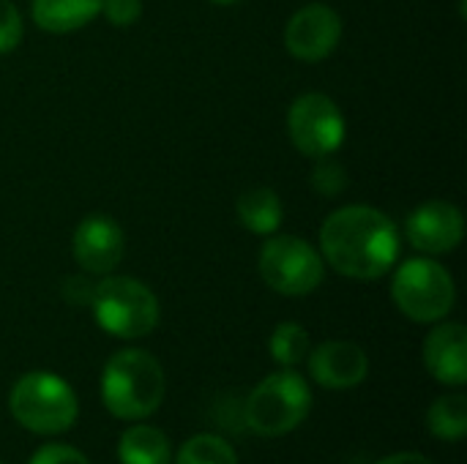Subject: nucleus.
<instances>
[{
  "instance_id": "1",
  "label": "nucleus",
  "mask_w": 467,
  "mask_h": 464,
  "mask_svg": "<svg viewBox=\"0 0 467 464\" xmlns=\"http://www.w3.org/2000/svg\"><path fill=\"white\" fill-rule=\"evenodd\" d=\"M320 257L348 279L375 282L397 265L400 230L372 205H345L320 227Z\"/></svg>"
},
{
  "instance_id": "2",
  "label": "nucleus",
  "mask_w": 467,
  "mask_h": 464,
  "mask_svg": "<svg viewBox=\"0 0 467 464\" xmlns=\"http://www.w3.org/2000/svg\"><path fill=\"white\" fill-rule=\"evenodd\" d=\"M161 364L137 347L118 350L101 372V399L109 416L120 421H142L164 402Z\"/></svg>"
},
{
  "instance_id": "3",
  "label": "nucleus",
  "mask_w": 467,
  "mask_h": 464,
  "mask_svg": "<svg viewBox=\"0 0 467 464\" xmlns=\"http://www.w3.org/2000/svg\"><path fill=\"white\" fill-rule=\"evenodd\" d=\"M101 331L118 339H142L159 325V298L131 276H104L90 298Z\"/></svg>"
},
{
  "instance_id": "4",
  "label": "nucleus",
  "mask_w": 467,
  "mask_h": 464,
  "mask_svg": "<svg viewBox=\"0 0 467 464\" xmlns=\"http://www.w3.org/2000/svg\"><path fill=\"white\" fill-rule=\"evenodd\" d=\"M312 410V391L306 380L282 369L263 377L246 399V424L260 438H282L304 424Z\"/></svg>"
},
{
  "instance_id": "5",
  "label": "nucleus",
  "mask_w": 467,
  "mask_h": 464,
  "mask_svg": "<svg viewBox=\"0 0 467 464\" xmlns=\"http://www.w3.org/2000/svg\"><path fill=\"white\" fill-rule=\"evenodd\" d=\"M14 418L36 435H63L77 421V394L52 372L22 375L8 397Z\"/></svg>"
},
{
  "instance_id": "6",
  "label": "nucleus",
  "mask_w": 467,
  "mask_h": 464,
  "mask_svg": "<svg viewBox=\"0 0 467 464\" xmlns=\"http://www.w3.org/2000/svg\"><path fill=\"white\" fill-rule=\"evenodd\" d=\"M391 298L397 309L413 323H441L457 301L451 273L430 257H413L402 263L391 282Z\"/></svg>"
},
{
  "instance_id": "7",
  "label": "nucleus",
  "mask_w": 467,
  "mask_h": 464,
  "mask_svg": "<svg viewBox=\"0 0 467 464\" xmlns=\"http://www.w3.org/2000/svg\"><path fill=\"white\" fill-rule=\"evenodd\" d=\"M326 263L320 252L296 235H274L260 249V276L263 282L287 298L309 295L320 287Z\"/></svg>"
},
{
  "instance_id": "8",
  "label": "nucleus",
  "mask_w": 467,
  "mask_h": 464,
  "mask_svg": "<svg viewBox=\"0 0 467 464\" xmlns=\"http://www.w3.org/2000/svg\"><path fill=\"white\" fill-rule=\"evenodd\" d=\"M345 118L326 93H304L287 109V134L298 153L309 159L334 156L345 142Z\"/></svg>"
},
{
  "instance_id": "9",
  "label": "nucleus",
  "mask_w": 467,
  "mask_h": 464,
  "mask_svg": "<svg viewBox=\"0 0 467 464\" xmlns=\"http://www.w3.org/2000/svg\"><path fill=\"white\" fill-rule=\"evenodd\" d=\"M342 38V16L326 3H309L298 8L285 27V49L304 60L317 63L326 60Z\"/></svg>"
},
{
  "instance_id": "10",
  "label": "nucleus",
  "mask_w": 467,
  "mask_h": 464,
  "mask_svg": "<svg viewBox=\"0 0 467 464\" xmlns=\"http://www.w3.org/2000/svg\"><path fill=\"white\" fill-rule=\"evenodd\" d=\"M123 249H126V238L120 224L104 213L85 216L71 238V254L77 265L90 276L112 273L123 260Z\"/></svg>"
},
{
  "instance_id": "11",
  "label": "nucleus",
  "mask_w": 467,
  "mask_h": 464,
  "mask_svg": "<svg viewBox=\"0 0 467 464\" xmlns=\"http://www.w3.org/2000/svg\"><path fill=\"white\" fill-rule=\"evenodd\" d=\"M405 235L421 254H449L465 238V216L454 202L430 200L408 216Z\"/></svg>"
},
{
  "instance_id": "12",
  "label": "nucleus",
  "mask_w": 467,
  "mask_h": 464,
  "mask_svg": "<svg viewBox=\"0 0 467 464\" xmlns=\"http://www.w3.org/2000/svg\"><path fill=\"white\" fill-rule=\"evenodd\" d=\"M309 375L317 386L328 391H348L367 380L369 375V358L367 353L342 339H331L309 350Z\"/></svg>"
},
{
  "instance_id": "13",
  "label": "nucleus",
  "mask_w": 467,
  "mask_h": 464,
  "mask_svg": "<svg viewBox=\"0 0 467 464\" xmlns=\"http://www.w3.org/2000/svg\"><path fill=\"white\" fill-rule=\"evenodd\" d=\"M424 364L443 386L467 383V331L462 323H441L424 342Z\"/></svg>"
},
{
  "instance_id": "14",
  "label": "nucleus",
  "mask_w": 467,
  "mask_h": 464,
  "mask_svg": "<svg viewBox=\"0 0 467 464\" xmlns=\"http://www.w3.org/2000/svg\"><path fill=\"white\" fill-rule=\"evenodd\" d=\"M101 14V0H33L30 16L44 33H74Z\"/></svg>"
},
{
  "instance_id": "15",
  "label": "nucleus",
  "mask_w": 467,
  "mask_h": 464,
  "mask_svg": "<svg viewBox=\"0 0 467 464\" xmlns=\"http://www.w3.org/2000/svg\"><path fill=\"white\" fill-rule=\"evenodd\" d=\"M235 213H238V222L254 235H274L285 219L279 194L265 186L244 191L235 202Z\"/></svg>"
},
{
  "instance_id": "16",
  "label": "nucleus",
  "mask_w": 467,
  "mask_h": 464,
  "mask_svg": "<svg viewBox=\"0 0 467 464\" xmlns=\"http://www.w3.org/2000/svg\"><path fill=\"white\" fill-rule=\"evenodd\" d=\"M120 464H170V440L156 427L137 424L120 435Z\"/></svg>"
},
{
  "instance_id": "17",
  "label": "nucleus",
  "mask_w": 467,
  "mask_h": 464,
  "mask_svg": "<svg viewBox=\"0 0 467 464\" xmlns=\"http://www.w3.org/2000/svg\"><path fill=\"white\" fill-rule=\"evenodd\" d=\"M427 424L438 440H462L467 435V399L462 394H446L435 399L427 413Z\"/></svg>"
},
{
  "instance_id": "18",
  "label": "nucleus",
  "mask_w": 467,
  "mask_h": 464,
  "mask_svg": "<svg viewBox=\"0 0 467 464\" xmlns=\"http://www.w3.org/2000/svg\"><path fill=\"white\" fill-rule=\"evenodd\" d=\"M268 350H271V358L285 366V369H296L298 364L306 361L312 345H309V334L304 325L298 323H279L268 339Z\"/></svg>"
},
{
  "instance_id": "19",
  "label": "nucleus",
  "mask_w": 467,
  "mask_h": 464,
  "mask_svg": "<svg viewBox=\"0 0 467 464\" xmlns=\"http://www.w3.org/2000/svg\"><path fill=\"white\" fill-rule=\"evenodd\" d=\"M175 464H238L233 446L216 435H194L178 451Z\"/></svg>"
},
{
  "instance_id": "20",
  "label": "nucleus",
  "mask_w": 467,
  "mask_h": 464,
  "mask_svg": "<svg viewBox=\"0 0 467 464\" xmlns=\"http://www.w3.org/2000/svg\"><path fill=\"white\" fill-rule=\"evenodd\" d=\"M312 189L323 197H339L348 189V170L339 159L334 156H320L315 159L312 170Z\"/></svg>"
},
{
  "instance_id": "21",
  "label": "nucleus",
  "mask_w": 467,
  "mask_h": 464,
  "mask_svg": "<svg viewBox=\"0 0 467 464\" xmlns=\"http://www.w3.org/2000/svg\"><path fill=\"white\" fill-rule=\"evenodd\" d=\"M25 36V22L11 0H0V55L14 52Z\"/></svg>"
},
{
  "instance_id": "22",
  "label": "nucleus",
  "mask_w": 467,
  "mask_h": 464,
  "mask_svg": "<svg viewBox=\"0 0 467 464\" xmlns=\"http://www.w3.org/2000/svg\"><path fill=\"white\" fill-rule=\"evenodd\" d=\"M101 14L115 27H131L142 16V0H101Z\"/></svg>"
},
{
  "instance_id": "23",
  "label": "nucleus",
  "mask_w": 467,
  "mask_h": 464,
  "mask_svg": "<svg viewBox=\"0 0 467 464\" xmlns=\"http://www.w3.org/2000/svg\"><path fill=\"white\" fill-rule=\"evenodd\" d=\"M27 464H90L88 457H82L74 446H63V443H49L41 446Z\"/></svg>"
},
{
  "instance_id": "24",
  "label": "nucleus",
  "mask_w": 467,
  "mask_h": 464,
  "mask_svg": "<svg viewBox=\"0 0 467 464\" xmlns=\"http://www.w3.org/2000/svg\"><path fill=\"white\" fill-rule=\"evenodd\" d=\"M93 290H96V284L85 276H68L63 282V298L74 306H90Z\"/></svg>"
},
{
  "instance_id": "25",
  "label": "nucleus",
  "mask_w": 467,
  "mask_h": 464,
  "mask_svg": "<svg viewBox=\"0 0 467 464\" xmlns=\"http://www.w3.org/2000/svg\"><path fill=\"white\" fill-rule=\"evenodd\" d=\"M378 464H432L427 457H421V454H391V457H386V459H380Z\"/></svg>"
},
{
  "instance_id": "26",
  "label": "nucleus",
  "mask_w": 467,
  "mask_h": 464,
  "mask_svg": "<svg viewBox=\"0 0 467 464\" xmlns=\"http://www.w3.org/2000/svg\"><path fill=\"white\" fill-rule=\"evenodd\" d=\"M213 5H238L241 0H211Z\"/></svg>"
}]
</instances>
